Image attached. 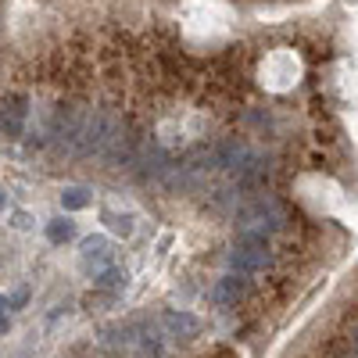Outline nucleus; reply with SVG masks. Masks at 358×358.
<instances>
[{"label":"nucleus","instance_id":"1","mask_svg":"<svg viewBox=\"0 0 358 358\" xmlns=\"http://www.w3.org/2000/svg\"><path fill=\"white\" fill-rule=\"evenodd\" d=\"M122 136V122L112 112H93L86 115V126L79 133V158H107V151L115 147V140Z\"/></svg>","mask_w":358,"mask_h":358},{"label":"nucleus","instance_id":"2","mask_svg":"<svg viewBox=\"0 0 358 358\" xmlns=\"http://www.w3.org/2000/svg\"><path fill=\"white\" fill-rule=\"evenodd\" d=\"M226 261H229L233 272H244V276L266 272V266H269V237L266 233H240V240L229 247Z\"/></svg>","mask_w":358,"mask_h":358},{"label":"nucleus","instance_id":"3","mask_svg":"<svg viewBox=\"0 0 358 358\" xmlns=\"http://www.w3.org/2000/svg\"><path fill=\"white\" fill-rule=\"evenodd\" d=\"M283 222H287V215H283V208H279L272 197H258V201H251V205H244L237 212L240 233H266V237H269V233L283 229Z\"/></svg>","mask_w":358,"mask_h":358},{"label":"nucleus","instance_id":"4","mask_svg":"<svg viewBox=\"0 0 358 358\" xmlns=\"http://www.w3.org/2000/svg\"><path fill=\"white\" fill-rule=\"evenodd\" d=\"M107 266H112V244H107L104 237H90L83 244V251H79V269L101 276Z\"/></svg>","mask_w":358,"mask_h":358},{"label":"nucleus","instance_id":"5","mask_svg":"<svg viewBox=\"0 0 358 358\" xmlns=\"http://www.w3.org/2000/svg\"><path fill=\"white\" fill-rule=\"evenodd\" d=\"M158 319H162L165 333L172 340H194L201 333V319L190 316V312H176V308H172V312H162Z\"/></svg>","mask_w":358,"mask_h":358},{"label":"nucleus","instance_id":"6","mask_svg":"<svg viewBox=\"0 0 358 358\" xmlns=\"http://www.w3.org/2000/svg\"><path fill=\"white\" fill-rule=\"evenodd\" d=\"M247 294V279L244 272H229L222 279H215V287H212V301L215 305H233V301H240Z\"/></svg>","mask_w":358,"mask_h":358},{"label":"nucleus","instance_id":"7","mask_svg":"<svg viewBox=\"0 0 358 358\" xmlns=\"http://www.w3.org/2000/svg\"><path fill=\"white\" fill-rule=\"evenodd\" d=\"M126 269H115V266H107L101 276H93V283L97 287H107V290H126Z\"/></svg>","mask_w":358,"mask_h":358},{"label":"nucleus","instance_id":"8","mask_svg":"<svg viewBox=\"0 0 358 358\" xmlns=\"http://www.w3.org/2000/svg\"><path fill=\"white\" fill-rule=\"evenodd\" d=\"M72 237H75V222H68V219L47 222V240H51V244H65V240H72Z\"/></svg>","mask_w":358,"mask_h":358},{"label":"nucleus","instance_id":"9","mask_svg":"<svg viewBox=\"0 0 358 358\" xmlns=\"http://www.w3.org/2000/svg\"><path fill=\"white\" fill-rule=\"evenodd\" d=\"M90 190H83V186H68L65 194H61V205H65L68 212H79V208H86L90 205Z\"/></svg>","mask_w":358,"mask_h":358},{"label":"nucleus","instance_id":"10","mask_svg":"<svg viewBox=\"0 0 358 358\" xmlns=\"http://www.w3.org/2000/svg\"><path fill=\"white\" fill-rule=\"evenodd\" d=\"M104 222H107V229H115V233H122V237H129V233H133V215H118V212H104Z\"/></svg>","mask_w":358,"mask_h":358},{"label":"nucleus","instance_id":"11","mask_svg":"<svg viewBox=\"0 0 358 358\" xmlns=\"http://www.w3.org/2000/svg\"><path fill=\"white\" fill-rule=\"evenodd\" d=\"M22 122H25V118L4 112V136H8V140H18V136H22Z\"/></svg>","mask_w":358,"mask_h":358},{"label":"nucleus","instance_id":"12","mask_svg":"<svg viewBox=\"0 0 358 358\" xmlns=\"http://www.w3.org/2000/svg\"><path fill=\"white\" fill-rule=\"evenodd\" d=\"M25 298H29V290H25V287L11 290L8 298H4V308H22V305H25Z\"/></svg>","mask_w":358,"mask_h":358},{"label":"nucleus","instance_id":"13","mask_svg":"<svg viewBox=\"0 0 358 358\" xmlns=\"http://www.w3.org/2000/svg\"><path fill=\"white\" fill-rule=\"evenodd\" d=\"M11 226H14V229H29V226H33V219H29L25 212H18V215L11 219Z\"/></svg>","mask_w":358,"mask_h":358},{"label":"nucleus","instance_id":"14","mask_svg":"<svg viewBox=\"0 0 358 358\" xmlns=\"http://www.w3.org/2000/svg\"><path fill=\"white\" fill-rule=\"evenodd\" d=\"M351 348H355V358H358V326L351 330Z\"/></svg>","mask_w":358,"mask_h":358}]
</instances>
